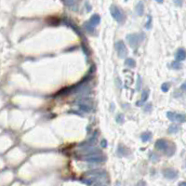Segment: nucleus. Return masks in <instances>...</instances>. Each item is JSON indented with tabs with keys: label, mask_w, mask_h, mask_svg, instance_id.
I'll use <instances>...</instances> for the list:
<instances>
[{
	"label": "nucleus",
	"mask_w": 186,
	"mask_h": 186,
	"mask_svg": "<svg viewBox=\"0 0 186 186\" xmlns=\"http://www.w3.org/2000/svg\"><path fill=\"white\" fill-rule=\"evenodd\" d=\"M173 1H174L175 4H176L177 6H179V7L182 6V0H173Z\"/></svg>",
	"instance_id": "24"
},
{
	"label": "nucleus",
	"mask_w": 186,
	"mask_h": 186,
	"mask_svg": "<svg viewBox=\"0 0 186 186\" xmlns=\"http://www.w3.org/2000/svg\"><path fill=\"white\" fill-rule=\"evenodd\" d=\"M151 155L153 156H150V158H151V159H153V160H154V161H158V159H159V158L157 157L158 156H156V155L154 154V153H152Z\"/></svg>",
	"instance_id": "25"
},
{
	"label": "nucleus",
	"mask_w": 186,
	"mask_h": 186,
	"mask_svg": "<svg viewBox=\"0 0 186 186\" xmlns=\"http://www.w3.org/2000/svg\"><path fill=\"white\" fill-rule=\"evenodd\" d=\"M156 2H158V3H163L164 2V0H156Z\"/></svg>",
	"instance_id": "28"
},
{
	"label": "nucleus",
	"mask_w": 186,
	"mask_h": 186,
	"mask_svg": "<svg viewBox=\"0 0 186 186\" xmlns=\"http://www.w3.org/2000/svg\"><path fill=\"white\" fill-rule=\"evenodd\" d=\"M101 23V17L98 15V14H94L91 16V18L90 19V20L87 21V24H89L90 26L92 27H95L97 26L98 24H99Z\"/></svg>",
	"instance_id": "10"
},
{
	"label": "nucleus",
	"mask_w": 186,
	"mask_h": 186,
	"mask_svg": "<svg viewBox=\"0 0 186 186\" xmlns=\"http://www.w3.org/2000/svg\"><path fill=\"white\" fill-rule=\"evenodd\" d=\"M67 6L71 7L73 9H77V0H63Z\"/></svg>",
	"instance_id": "15"
},
{
	"label": "nucleus",
	"mask_w": 186,
	"mask_h": 186,
	"mask_svg": "<svg viewBox=\"0 0 186 186\" xmlns=\"http://www.w3.org/2000/svg\"><path fill=\"white\" fill-rule=\"evenodd\" d=\"M117 155L119 156H126L128 155H129V151L127 147H125L123 144H119L118 148H117Z\"/></svg>",
	"instance_id": "11"
},
{
	"label": "nucleus",
	"mask_w": 186,
	"mask_h": 186,
	"mask_svg": "<svg viewBox=\"0 0 186 186\" xmlns=\"http://www.w3.org/2000/svg\"><path fill=\"white\" fill-rule=\"evenodd\" d=\"M169 87H170V84L166 82V83L162 84V86H161V90H162V91H164V92H167V91L169 90Z\"/></svg>",
	"instance_id": "21"
},
{
	"label": "nucleus",
	"mask_w": 186,
	"mask_h": 186,
	"mask_svg": "<svg viewBox=\"0 0 186 186\" xmlns=\"http://www.w3.org/2000/svg\"><path fill=\"white\" fill-rule=\"evenodd\" d=\"M110 12H111L112 17L116 21H118V23H123V21H124V20H125L124 12L118 7H116L115 5H112L110 7Z\"/></svg>",
	"instance_id": "4"
},
{
	"label": "nucleus",
	"mask_w": 186,
	"mask_h": 186,
	"mask_svg": "<svg viewBox=\"0 0 186 186\" xmlns=\"http://www.w3.org/2000/svg\"><path fill=\"white\" fill-rule=\"evenodd\" d=\"M77 105L79 107V109L82 112L85 113H90L92 111L93 109V105L91 104V102H90L89 101L87 100H81L77 102Z\"/></svg>",
	"instance_id": "7"
},
{
	"label": "nucleus",
	"mask_w": 186,
	"mask_h": 186,
	"mask_svg": "<svg viewBox=\"0 0 186 186\" xmlns=\"http://www.w3.org/2000/svg\"><path fill=\"white\" fill-rule=\"evenodd\" d=\"M148 97H149V91L148 90H143V93H141V99L137 102V105L138 106H140V105H143L148 99Z\"/></svg>",
	"instance_id": "13"
},
{
	"label": "nucleus",
	"mask_w": 186,
	"mask_h": 186,
	"mask_svg": "<svg viewBox=\"0 0 186 186\" xmlns=\"http://www.w3.org/2000/svg\"><path fill=\"white\" fill-rule=\"evenodd\" d=\"M84 27H85L86 31H87V32H89V33H90V34H92V33H94V31H95V27L90 26L89 24H87V21L84 24Z\"/></svg>",
	"instance_id": "19"
},
{
	"label": "nucleus",
	"mask_w": 186,
	"mask_h": 186,
	"mask_svg": "<svg viewBox=\"0 0 186 186\" xmlns=\"http://www.w3.org/2000/svg\"><path fill=\"white\" fill-rule=\"evenodd\" d=\"M152 138V133L151 132H144L140 135V139L143 141H144V143H146V141H148L149 140H151Z\"/></svg>",
	"instance_id": "17"
},
{
	"label": "nucleus",
	"mask_w": 186,
	"mask_h": 186,
	"mask_svg": "<svg viewBox=\"0 0 186 186\" xmlns=\"http://www.w3.org/2000/svg\"><path fill=\"white\" fill-rule=\"evenodd\" d=\"M83 160L87 161V162H90V163H102L105 161V157L102 154V152L100 153H93V154H89V155H86L83 157Z\"/></svg>",
	"instance_id": "3"
},
{
	"label": "nucleus",
	"mask_w": 186,
	"mask_h": 186,
	"mask_svg": "<svg viewBox=\"0 0 186 186\" xmlns=\"http://www.w3.org/2000/svg\"><path fill=\"white\" fill-rule=\"evenodd\" d=\"M147 19H148V20H147V24H146L145 27H146V29H150L152 27V17L148 16Z\"/></svg>",
	"instance_id": "23"
},
{
	"label": "nucleus",
	"mask_w": 186,
	"mask_h": 186,
	"mask_svg": "<svg viewBox=\"0 0 186 186\" xmlns=\"http://www.w3.org/2000/svg\"><path fill=\"white\" fill-rule=\"evenodd\" d=\"M125 65L129 68H134L135 67V65H136V62L133 59H131V58H128V59H126L125 61Z\"/></svg>",
	"instance_id": "16"
},
{
	"label": "nucleus",
	"mask_w": 186,
	"mask_h": 186,
	"mask_svg": "<svg viewBox=\"0 0 186 186\" xmlns=\"http://www.w3.org/2000/svg\"><path fill=\"white\" fill-rule=\"evenodd\" d=\"M167 116L169 120L178 123H184L185 122V115L182 114H177L173 112H168Z\"/></svg>",
	"instance_id": "6"
},
{
	"label": "nucleus",
	"mask_w": 186,
	"mask_h": 186,
	"mask_svg": "<svg viewBox=\"0 0 186 186\" xmlns=\"http://www.w3.org/2000/svg\"><path fill=\"white\" fill-rule=\"evenodd\" d=\"M171 68H173V69H176V70L181 69V64L178 61H173V62L171 63Z\"/></svg>",
	"instance_id": "20"
},
{
	"label": "nucleus",
	"mask_w": 186,
	"mask_h": 186,
	"mask_svg": "<svg viewBox=\"0 0 186 186\" xmlns=\"http://www.w3.org/2000/svg\"><path fill=\"white\" fill-rule=\"evenodd\" d=\"M115 49L117 51V55L119 58H126L127 55H128V49L126 48V45H125V43L123 41H118L116 42L115 44Z\"/></svg>",
	"instance_id": "5"
},
{
	"label": "nucleus",
	"mask_w": 186,
	"mask_h": 186,
	"mask_svg": "<svg viewBox=\"0 0 186 186\" xmlns=\"http://www.w3.org/2000/svg\"><path fill=\"white\" fill-rule=\"evenodd\" d=\"M116 122L119 123V124H122L124 122V115L122 114H119L117 116H116Z\"/></svg>",
	"instance_id": "22"
},
{
	"label": "nucleus",
	"mask_w": 186,
	"mask_h": 186,
	"mask_svg": "<svg viewBox=\"0 0 186 186\" xmlns=\"http://www.w3.org/2000/svg\"><path fill=\"white\" fill-rule=\"evenodd\" d=\"M169 146V144L168 143V140H164V139H160V140H156V143H155L156 149H157L159 151H164V152L168 149Z\"/></svg>",
	"instance_id": "9"
},
{
	"label": "nucleus",
	"mask_w": 186,
	"mask_h": 186,
	"mask_svg": "<svg viewBox=\"0 0 186 186\" xmlns=\"http://www.w3.org/2000/svg\"><path fill=\"white\" fill-rule=\"evenodd\" d=\"M178 172L174 169H167L163 171V176L165 177L166 179L168 180H174L178 177Z\"/></svg>",
	"instance_id": "8"
},
{
	"label": "nucleus",
	"mask_w": 186,
	"mask_h": 186,
	"mask_svg": "<svg viewBox=\"0 0 186 186\" xmlns=\"http://www.w3.org/2000/svg\"><path fill=\"white\" fill-rule=\"evenodd\" d=\"M86 176H89L92 181L93 184H104L105 181L108 180V176L105 171L103 170H91L85 173Z\"/></svg>",
	"instance_id": "1"
},
{
	"label": "nucleus",
	"mask_w": 186,
	"mask_h": 186,
	"mask_svg": "<svg viewBox=\"0 0 186 186\" xmlns=\"http://www.w3.org/2000/svg\"><path fill=\"white\" fill-rule=\"evenodd\" d=\"M181 90H185V83L182 84V86H181Z\"/></svg>",
	"instance_id": "27"
},
{
	"label": "nucleus",
	"mask_w": 186,
	"mask_h": 186,
	"mask_svg": "<svg viewBox=\"0 0 186 186\" xmlns=\"http://www.w3.org/2000/svg\"><path fill=\"white\" fill-rule=\"evenodd\" d=\"M135 10L136 12L139 16H143V12H144V6H143V3L140 1L137 5H136V8H135Z\"/></svg>",
	"instance_id": "14"
},
{
	"label": "nucleus",
	"mask_w": 186,
	"mask_h": 186,
	"mask_svg": "<svg viewBox=\"0 0 186 186\" xmlns=\"http://www.w3.org/2000/svg\"><path fill=\"white\" fill-rule=\"evenodd\" d=\"M102 147H106V146H107V143H106L105 140H103L102 141Z\"/></svg>",
	"instance_id": "26"
},
{
	"label": "nucleus",
	"mask_w": 186,
	"mask_h": 186,
	"mask_svg": "<svg viewBox=\"0 0 186 186\" xmlns=\"http://www.w3.org/2000/svg\"><path fill=\"white\" fill-rule=\"evenodd\" d=\"M178 130H179V127H178V126H176V125H171V126H169L168 131H169V133H176V132H178Z\"/></svg>",
	"instance_id": "18"
},
{
	"label": "nucleus",
	"mask_w": 186,
	"mask_h": 186,
	"mask_svg": "<svg viewBox=\"0 0 186 186\" xmlns=\"http://www.w3.org/2000/svg\"><path fill=\"white\" fill-rule=\"evenodd\" d=\"M143 34H129L127 36V40L131 48L136 49L139 47L140 43L143 40Z\"/></svg>",
	"instance_id": "2"
},
{
	"label": "nucleus",
	"mask_w": 186,
	"mask_h": 186,
	"mask_svg": "<svg viewBox=\"0 0 186 186\" xmlns=\"http://www.w3.org/2000/svg\"><path fill=\"white\" fill-rule=\"evenodd\" d=\"M185 50L183 49H179L176 52V55H175V57H176V61H182L185 60Z\"/></svg>",
	"instance_id": "12"
}]
</instances>
